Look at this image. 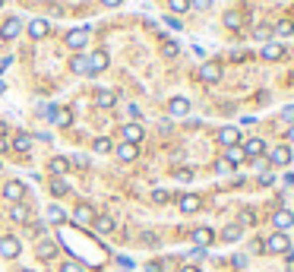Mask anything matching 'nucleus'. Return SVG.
<instances>
[{
    "mask_svg": "<svg viewBox=\"0 0 294 272\" xmlns=\"http://www.w3.org/2000/svg\"><path fill=\"white\" fill-rule=\"evenodd\" d=\"M266 250H269V253H291V241H288V234H285V231H275L269 241H266Z\"/></svg>",
    "mask_w": 294,
    "mask_h": 272,
    "instance_id": "f257e3e1",
    "label": "nucleus"
},
{
    "mask_svg": "<svg viewBox=\"0 0 294 272\" xmlns=\"http://www.w3.org/2000/svg\"><path fill=\"white\" fill-rule=\"evenodd\" d=\"M85 64H89V76H98L101 70H108V51H92Z\"/></svg>",
    "mask_w": 294,
    "mask_h": 272,
    "instance_id": "f03ea898",
    "label": "nucleus"
},
{
    "mask_svg": "<svg viewBox=\"0 0 294 272\" xmlns=\"http://www.w3.org/2000/svg\"><path fill=\"white\" fill-rule=\"evenodd\" d=\"M200 79H203V82H219V79H221V64H219V61H206V64L200 67Z\"/></svg>",
    "mask_w": 294,
    "mask_h": 272,
    "instance_id": "7ed1b4c3",
    "label": "nucleus"
},
{
    "mask_svg": "<svg viewBox=\"0 0 294 272\" xmlns=\"http://www.w3.org/2000/svg\"><path fill=\"white\" fill-rule=\"evenodd\" d=\"M85 41H89V29H70V32H67V48L82 51Z\"/></svg>",
    "mask_w": 294,
    "mask_h": 272,
    "instance_id": "20e7f679",
    "label": "nucleus"
},
{
    "mask_svg": "<svg viewBox=\"0 0 294 272\" xmlns=\"http://www.w3.org/2000/svg\"><path fill=\"white\" fill-rule=\"evenodd\" d=\"M240 149H244V155H247V158H263V152H266V142L259 139V136H250V139H247Z\"/></svg>",
    "mask_w": 294,
    "mask_h": 272,
    "instance_id": "39448f33",
    "label": "nucleus"
},
{
    "mask_svg": "<svg viewBox=\"0 0 294 272\" xmlns=\"http://www.w3.org/2000/svg\"><path fill=\"white\" fill-rule=\"evenodd\" d=\"M19 32H22V19H19V16H10V19L0 25V38H6V41H10V38H16Z\"/></svg>",
    "mask_w": 294,
    "mask_h": 272,
    "instance_id": "423d86ee",
    "label": "nucleus"
},
{
    "mask_svg": "<svg viewBox=\"0 0 294 272\" xmlns=\"http://www.w3.org/2000/svg\"><path fill=\"white\" fill-rule=\"evenodd\" d=\"M219 142L224 149L237 146V142H240V130H237V127H221V130H219Z\"/></svg>",
    "mask_w": 294,
    "mask_h": 272,
    "instance_id": "0eeeda50",
    "label": "nucleus"
},
{
    "mask_svg": "<svg viewBox=\"0 0 294 272\" xmlns=\"http://www.w3.org/2000/svg\"><path fill=\"white\" fill-rule=\"evenodd\" d=\"M3 197L10 200V203H22V197H25V184L22 181H10L3 187Z\"/></svg>",
    "mask_w": 294,
    "mask_h": 272,
    "instance_id": "6e6552de",
    "label": "nucleus"
},
{
    "mask_svg": "<svg viewBox=\"0 0 294 272\" xmlns=\"http://www.w3.org/2000/svg\"><path fill=\"white\" fill-rule=\"evenodd\" d=\"M0 257L16 260L19 257V241H16V237H0Z\"/></svg>",
    "mask_w": 294,
    "mask_h": 272,
    "instance_id": "1a4fd4ad",
    "label": "nucleus"
},
{
    "mask_svg": "<svg viewBox=\"0 0 294 272\" xmlns=\"http://www.w3.org/2000/svg\"><path fill=\"white\" fill-rule=\"evenodd\" d=\"M272 225L279 228V231H288V228L294 225V212H291V209H279V212L272 215Z\"/></svg>",
    "mask_w": 294,
    "mask_h": 272,
    "instance_id": "9d476101",
    "label": "nucleus"
},
{
    "mask_svg": "<svg viewBox=\"0 0 294 272\" xmlns=\"http://www.w3.org/2000/svg\"><path fill=\"white\" fill-rule=\"evenodd\" d=\"M168 111H171V117H187L190 114V101L184 95H177V98L168 101Z\"/></svg>",
    "mask_w": 294,
    "mask_h": 272,
    "instance_id": "9b49d317",
    "label": "nucleus"
},
{
    "mask_svg": "<svg viewBox=\"0 0 294 272\" xmlns=\"http://www.w3.org/2000/svg\"><path fill=\"white\" fill-rule=\"evenodd\" d=\"M215 241V234H212V228H193V244L196 247H209V244Z\"/></svg>",
    "mask_w": 294,
    "mask_h": 272,
    "instance_id": "f8f14e48",
    "label": "nucleus"
},
{
    "mask_svg": "<svg viewBox=\"0 0 294 272\" xmlns=\"http://www.w3.org/2000/svg\"><path fill=\"white\" fill-rule=\"evenodd\" d=\"M120 136H124V142H133V146H140V139H143V127H140V124H127L124 130H120Z\"/></svg>",
    "mask_w": 294,
    "mask_h": 272,
    "instance_id": "ddd939ff",
    "label": "nucleus"
},
{
    "mask_svg": "<svg viewBox=\"0 0 294 272\" xmlns=\"http://www.w3.org/2000/svg\"><path fill=\"white\" fill-rule=\"evenodd\" d=\"M259 54H263V61H279V57L285 54V48L279 45V41H266V45H263V51H259Z\"/></svg>",
    "mask_w": 294,
    "mask_h": 272,
    "instance_id": "4468645a",
    "label": "nucleus"
},
{
    "mask_svg": "<svg viewBox=\"0 0 294 272\" xmlns=\"http://www.w3.org/2000/svg\"><path fill=\"white\" fill-rule=\"evenodd\" d=\"M269 161H272V165H288V161H291V149L288 146H275L272 152H269Z\"/></svg>",
    "mask_w": 294,
    "mask_h": 272,
    "instance_id": "2eb2a0df",
    "label": "nucleus"
},
{
    "mask_svg": "<svg viewBox=\"0 0 294 272\" xmlns=\"http://www.w3.org/2000/svg\"><path fill=\"white\" fill-rule=\"evenodd\" d=\"M95 105H98V108H114L117 105V95L111 89H98V92H95Z\"/></svg>",
    "mask_w": 294,
    "mask_h": 272,
    "instance_id": "dca6fc26",
    "label": "nucleus"
},
{
    "mask_svg": "<svg viewBox=\"0 0 294 272\" xmlns=\"http://www.w3.org/2000/svg\"><path fill=\"white\" fill-rule=\"evenodd\" d=\"M203 200L193 197V193H187V197H180V212H187V215H193V212H200Z\"/></svg>",
    "mask_w": 294,
    "mask_h": 272,
    "instance_id": "f3484780",
    "label": "nucleus"
},
{
    "mask_svg": "<svg viewBox=\"0 0 294 272\" xmlns=\"http://www.w3.org/2000/svg\"><path fill=\"white\" fill-rule=\"evenodd\" d=\"M73 222L79 225V228H85V225H92L95 222V215H92V209L89 206H76V212H73Z\"/></svg>",
    "mask_w": 294,
    "mask_h": 272,
    "instance_id": "a211bd4d",
    "label": "nucleus"
},
{
    "mask_svg": "<svg viewBox=\"0 0 294 272\" xmlns=\"http://www.w3.org/2000/svg\"><path fill=\"white\" fill-rule=\"evenodd\" d=\"M136 155H140V149H136L133 142H120V146H117V158L120 161H133Z\"/></svg>",
    "mask_w": 294,
    "mask_h": 272,
    "instance_id": "6ab92c4d",
    "label": "nucleus"
},
{
    "mask_svg": "<svg viewBox=\"0 0 294 272\" xmlns=\"http://www.w3.org/2000/svg\"><path fill=\"white\" fill-rule=\"evenodd\" d=\"M48 32H51V25H48L45 19H32V22H29V35H32V38H45Z\"/></svg>",
    "mask_w": 294,
    "mask_h": 272,
    "instance_id": "aec40b11",
    "label": "nucleus"
},
{
    "mask_svg": "<svg viewBox=\"0 0 294 272\" xmlns=\"http://www.w3.org/2000/svg\"><path fill=\"white\" fill-rule=\"evenodd\" d=\"M10 218H13V222H29V206L13 203V206H10Z\"/></svg>",
    "mask_w": 294,
    "mask_h": 272,
    "instance_id": "412c9836",
    "label": "nucleus"
},
{
    "mask_svg": "<svg viewBox=\"0 0 294 272\" xmlns=\"http://www.w3.org/2000/svg\"><path fill=\"white\" fill-rule=\"evenodd\" d=\"M13 149H16V152H29V149H32V136H29V133H16V136H13Z\"/></svg>",
    "mask_w": 294,
    "mask_h": 272,
    "instance_id": "4be33fe9",
    "label": "nucleus"
},
{
    "mask_svg": "<svg viewBox=\"0 0 294 272\" xmlns=\"http://www.w3.org/2000/svg\"><path fill=\"white\" fill-rule=\"evenodd\" d=\"M244 158H247V155H244V149H240V146H231L228 152H224V161H228L231 168H234V165H240Z\"/></svg>",
    "mask_w": 294,
    "mask_h": 272,
    "instance_id": "5701e85b",
    "label": "nucleus"
},
{
    "mask_svg": "<svg viewBox=\"0 0 294 272\" xmlns=\"http://www.w3.org/2000/svg\"><path fill=\"white\" fill-rule=\"evenodd\" d=\"M70 70H73L76 76H82V73L89 76V64H85V54H76V57H73V61H70Z\"/></svg>",
    "mask_w": 294,
    "mask_h": 272,
    "instance_id": "b1692460",
    "label": "nucleus"
},
{
    "mask_svg": "<svg viewBox=\"0 0 294 272\" xmlns=\"http://www.w3.org/2000/svg\"><path fill=\"white\" fill-rule=\"evenodd\" d=\"M54 253H57V244L54 241H41L38 244V257L41 260H54Z\"/></svg>",
    "mask_w": 294,
    "mask_h": 272,
    "instance_id": "393cba45",
    "label": "nucleus"
},
{
    "mask_svg": "<svg viewBox=\"0 0 294 272\" xmlns=\"http://www.w3.org/2000/svg\"><path fill=\"white\" fill-rule=\"evenodd\" d=\"M70 168V161H67L64 155H57V158H51V174H57V177H64V171Z\"/></svg>",
    "mask_w": 294,
    "mask_h": 272,
    "instance_id": "a878e982",
    "label": "nucleus"
},
{
    "mask_svg": "<svg viewBox=\"0 0 294 272\" xmlns=\"http://www.w3.org/2000/svg\"><path fill=\"white\" fill-rule=\"evenodd\" d=\"M92 225H95V231H98V234H108V231H114V222H111L108 215H98Z\"/></svg>",
    "mask_w": 294,
    "mask_h": 272,
    "instance_id": "bb28decb",
    "label": "nucleus"
},
{
    "mask_svg": "<svg viewBox=\"0 0 294 272\" xmlns=\"http://www.w3.org/2000/svg\"><path fill=\"white\" fill-rule=\"evenodd\" d=\"M240 234H244V228L240 225H231V228H224V244H234V241H240Z\"/></svg>",
    "mask_w": 294,
    "mask_h": 272,
    "instance_id": "cd10ccee",
    "label": "nucleus"
},
{
    "mask_svg": "<svg viewBox=\"0 0 294 272\" xmlns=\"http://www.w3.org/2000/svg\"><path fill=\"white\" fill-rule=\"evenodd\" d=\"M240 22H244V16H240L237 10H228V13H224V25H228V29H240Z\"/></svg>",
    "mask_w": 294,
    "mask_h": 272,
    "instance_id": "c85d7f7f",
    "label": "nucleus"
},
{
    "mask_svg": "<svg viewBox=\"0 0 294 272\" xmlns=\"http://www.w3.org/2000/svg\"><path fill=\"white\" fill-rule=\"evenodd\" d=\"M67 190H70V184H67L64 177H54V181H51V193H54V197H64Z\"/></svg>",
    "mask_w": 294,
    "mask_h": 272,
    "instance_id": "c756f323",
    "label": "nucleus"
},
{
    "mask_svg": "<svg viewBox=\"0 0 294 272\" xmlns=\"http://www.w3.org/2000/svg\"><path fill=\"white\" fill-rule=\"evenodd\" d=\"M92 149L98 152V155H105V152H111V139H108V136H98V139L92 142Z\"/></svg>",
    "mask_w": 294,
    "mask_h": 272,
    "instance_id": "7c9ffc66",
    "label": "nucleus"
},
{
    "mask_svg": "<svg viewBox=\"0 0 294 272\" xmlns=\"http://www.w3.org/2000/svg\"><path fill=\"white\" fill-rule=\"evenodd\" d=\"M291 32H294L291 19H279V22H275V35H291Z\"/></svg>",
    "mask_w": 294,
    "mask_h": 272,
    "instance_id": "2f4dec72",
    "label": "nucleus"
},
{
    "mask_svg": "<svg viewBox=\"0 0 294 272\" xmlns=\"http://www.w3.org/2000/svg\"><path fill=\"white\" fill-rule=\"evenodd\" d=\"M54 121H57V127H70L73 124V114L67 111V108H60V111L54 114Z\"/></svg>",
    "mask_w": 294,
    "mask_h": 272,
    "instance_id": "473e14b6",
    "label": "nucleus"
},
{
    "mask_svg": "<svg viewBox=\"0 0 294 272\" xmlns=\"http://www.w3.org/2000/svg\"><path fill=\"white\" fill-rule=\"evenodd\" d=\"M161 54H165V57H177L180 45H177V41H165V45H161Z\"/></svg>",
    "mask_w": 294,
    "mask_h": 272,
    "instance_id": "72a5a7b5",
    "label": "nucleus"
},
{
    "mask_svg": "<svg viewBox=\"0 0 294 272\" xmlns=\"http://www.w3.org/2000/svg\"><path fill=\"white\" fill-rule=\"evenodd\" d=\"M48 218H51V222H67V212L60 209V206H51L48 209Z\"/></svg>",
    "mask_w": 294,
    "mask_h": 272,
    "instance_id": "f704fd0d",
    "label": "nucleus"
},
{
    "mask_svg": "<svg viewBox=\"0 0 294 272\" xmlns=\"http://www.w3.org/2000/svg\"><path fill=\"white\" fill-rule=\"evenodd\" d=\"M174 177H177L180 184H190V181H193V168H177Z\"/></svg>",
    "mask_w": 294,
    "mask_h": 272,
    "instance_id": "c9c22d12",
    "label": "nucleus"
},
{
    "mask_svg": "<svg viewBox=\"0 0 294 272\" xmlns=\"http://www.w3.org/2000/svg\"><path fill=\"white\" fill-rule=\"evenodd\" d=\"M168 6H171L174 13H187V10H190V0H168Z\"/></svg>",
    "mask_w": 294,
    "mask_h": 272,
    "instance_id": "e433bc0d",
    "label": "nucleus"
},
{
    "mask_svg": "<svg viewBox=\"0 0 294 272\" xmlns=\"http://www.w3.org/2000/svg\"><path fill=\"white\" fill-rule=\"evenodd\" d=\"M253 35H256L259 41H269V38H272V29H269V25H259V29L253 32Z\"/></svg>",
    "mask_w": 294,
    "mask_h": 272,
    "instance_id": "4c0bfd02",
    "label": "nucleus"
},
{
    "mask_svg": "<svg viewBox=\"0 0 294 272\" xmlns=\"http://www.w3.org/2000/svg\"><path fill=\"white\" fill-rule=\"evenodd\" d=\"M60 272H82V266H79L76 260H67L64 266H60Z\"/></svg>",
    "mask_w": 294,
    "mask_h": 272,
    "instance_id": "58836bf2",
    "label": "nucleus"
},
{
    "mask_svg": "<svg viewBox=\"0 0 294 272\" xmlns=\"http://www.w3.org/2000/svg\"><path fill=\"white\" fill-rule=\"evenodd\" d=\"M190 6H193V10H209L212 0H190Z\"/></svg>",
    "mask_w": 294,
    "mask_h": 272,
    "instance_id": "ea45409f",
    "label": "nucleus"
},
{
    "mask_svg": "<svg viewBox=\"0 0 294 272\" xmlns=\"http://www.w3.org/2000/svg\"><path fill=\"white\" fill-rule=\"evenodd\" d=\"M282 121H288V124H294V105H288V108H282Z\"/></svg>",
    "mask_w": 294,
    "mask_h": 272,
    "instance_id": "a19ab883",
    "label": "nucleus"
},
{
    "mask_svg": "<svg viewBox=\"0 0 294 272\" xmlns=\"http://www.w3.org/2000/svg\"><path fill=\"white\" fill-rule=\"evenodd\" d=\"M272 181H275V174H272V171H263V174H259V184H263V187H269Z\"/></svg>",
    "mask_w": 294,
    "mask_h": 272,
    "instance_id": "79ce46f5",
    "label": "nucleus"
},
{
    "mask_svg": "<svg viewBox=\"0 0 294 272\" xmlns=\"http://www.w3.org/2000/svg\"><path fill=\"white\" fill-rule=\"evenodd\" d=\"M215 171H219V174H231V165H228V161H219V165H215Z\"/></svg>",
    "mask_w": 294,
    "mask_h": 272,
    "instance_id": "37998d69",
    "label": "nucleus"
},
{
    "mask_svg": "<svg viewBox=\"0 0 294 272\" xmlns=\"http://www.w3.org/2000/svg\"><path fill=\"white\" fill-rule=\"evenodd\" d=\"M152 200H155V203H168V190H155Z\"/></svg>",
    "mask_w": 294,
    "mask_h": 272,
    "instance_id": "c03bdc74",
    "label": "nucleus"
},
{
    "mask_svg": "<svg viewBox=\"0 0 294 272\" xmlns=\"http://www.w3.org/2000/svg\"><path fill=\"white\" fill-rule=\"evenodd\" d=\"M165 25H168V29H180V19H177V16H168Z\"/></svg>",
    "mask_w": 294,
    "mask_h": 272,
    "instance_id": "a18cd8bd",
    "label": "nucleus"
},
{
    "mask_svg": "<svg viewBox=\"0 0 294 272\" xmlns=\"http://www.w3.org/2000/svg\"><path fill=\"white\" fill-rule=\"evenodd\" d=\"M247 222H253V212H250V209L240 212V225H247Z\"/></svg>",
    "mask_w": 294,
    "mask_h": 272,
    "instance_id": "49530a36",
    "label": "nucleus"
},
{
    "mask_svg": "<svg viewBox=\"0 0 294 272\" xmlns=\"http://www.w3.org/2000/svg\"><path fill=\"white\" fill-rule=\"evenodd\" d=\"M250 250H253V253H259V250H266V241H253V244H250Z\"/></svg>",
    "mask_w": 294,
    "mask_h": 272,
    "instance_id": "de8ad7c7",
    "label": "nucleus"
},
{
    "mask_svg": "<svg viewBox=\"0 0 294 272\" xmlns=\"http://www.w3.org/2000/svg\"><path fill=\"white\" fill-rule=\"evenodd\" d=\"M127 111H130V117H136V121H140V117H143V111H140V108H136V105H130Z\"/></svg>",
    "mask_w": 294,
    "mask_h": 272,
    "instance_id": "09e8293b",
    "label": "nucleus"
},
{
    "mask_svg": "<svg viewBox=\"0 0 294 272\" xmlns=\"http://www.w3.org/2000/svg\"><path fill=\"white\" fill-rule=\"evenodd\" d=\"M234 266H237V269H244V266H247V257H244V253H240V257H234Z\"/></svg>",
    "mask_w": 294,
    "mask_h": 272,
    "instance_id": "8fccbe9b",
    "label": "nucleus"
},
{
    "mask_svg": "<svg viewBox=\"0 0 294 272\" xmlns=\"http://www.w3.org/2000/svg\"><path fill=\"white\" fill-rule=\"evenodd\" d=\"M146 272H161V263H149V266H146Z\"/></svg>",
    "mask_w": 294,
    "mask_h": 272,
    "instance_id": "3c124183",
    "label": "nucleus"
},
{
    "mask_svg": "<svg viewBox=\"0 0 294 272\" xmlns=\"http://www.w3.org/2000/svg\"><path fill=\"white\" fill-rule=\"evenodd\" d=\"M285 269H288V272H294V253H288V263H285Z\"/></svg>",
    "mask_w": 294,
    "mask_h": 272,
    "instance_id": "603ef678",
    "label": "nucleus"
},
{
    "mask_svg": "<svg viewBox=\"0 0 294 272\" xmlns=\"http://www.w3.org/2000/svg\"><path fill=\"white\" fill-rule=\"evenodd\" d=\"M101 3H105V6H120L124 0H101Z\"/></svg>",
    "mask_w": 294,
    "mask_h": 272,
    "instance_id": "864d4df0",
    "label": "nucleus"
},
{
    "mask_svg": "<svg viewBox=\"0 0 294 272\" xmlns=\"http://www.w3.org/2000/svg\"><path fill=\"white\" fill-rule=\"evenodd\" d=\"M6 146H10V142H6V139H3V136H0V152H3Z\"/></svg>",
    "mask_w": 294,
    "mask_h": 272,
    "instance_id": "5fc2aeb1",
    "label": "nucleus"
},
{
    "mask_svg": "<svg viewBox=\"0 0 294 272\" xmlns=\"http://www.w3.org/2000/svg\"><path fill=\"white\" fill-rule=\"evenodd\" d=\"M180 272H200V269H196V266H184V269H180Z\"/></svg>",
    "mask_w": 294,
    "mask_h": 272,
    "instance_id": "6e6d98bb",
    "label": "nucleus"
},
{
    "mask_svg": "<svg viewBox=\"0 0 294 272\" xmlns=\"http://www.w3.org/2000/svg\"><path fill=\"white\" fill-rule=\"evenodd\" d=\"M288 139H291V142H294V124H291V130H288Z\"/></svg>",
    "mask_w": 294,
    "mask_h": 272,
    "instance_id": "4d7b16f0",
    "label": "nucleus"
},
{
    "mask_svg": "<svg viewBox=\"0 0 294 272\" xmlns=\"http://www.w3.org/2000/svg\"><path fill=\"white\" fill-rule=\"evenodd\" d=\"M19 272H29V269H19Z\"/></svg>",
    "mask_w": 294,
    "mask_h": 272,
    "instance_id": "13d9d810",
    "label": "nucleus"
},
{
    "mask_svg": "<svg viewBox=\"0 0 294 272\" xmlns=\"http://www.w3.org/2000/svg\"><path fill=\"white\" fill-rule=\"evenodd\" d=\"M0 6H3V0H0Z\"/></svg>",
    "mask_w": 294,
    "mask_h": 272,
    "instance_id": "bf43d9fd",
    "label": "nucleus"
},
{
    "mask_svg": "<svg viewBox=\"0 0 294 272\" xmlns=\"http://www.w3.org/2000/svg\"><path fill=\"white\" fill-rule=\"evenodd\" d=\"M291 54H294V51H291Z\"/></svg>",
    "mask_w": 294,
    "mask_h": 272,
    "instance_id": "052dcab7",
    "label": "nucleus"
}]
</instances>
